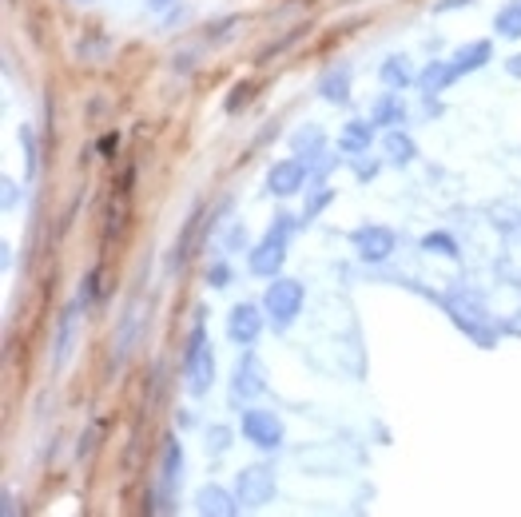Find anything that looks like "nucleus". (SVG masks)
Wrapping results in <instances>:
<instances>
[{"label": "nucleus", "mask_w": 521, "mask_h": 517, "mask_svg": "<svg viewBox=\"0 0 521 517\" xmlns=\"http://www.w3.org/2000/svg\"><path fill=\"white\" fill-rule=\"evenodd\" d=\"M183 378L187 390L195 398L208 394L211 383H216V351L208 343V330H203V319H195L191 335H187V351H183Z\"/></svg>", "instance_id": "f257e3e1"}, {"label": "nucleus", "mask_w": 521, "mask_h": 517, "mask_svg": "<svg viewBox=\"0 0 521 517\" xmlns=\"http://www.w3.org/2000/svg\"><path fill=\"white\" fill-rule=\"evenodd\" d=\"M303 283L298 279H283L275 275V283L267 287V295H263V311H267V323L275 330H290L295 327V319L303 315Z\"/></svg>", "instance_id": "f03ea898"}, {"label": "nucleus", "mask_w": 521, "mask_h": 517, "mask_svg": "<svg viewBox=\"0 0 521 517\" xmlns=\"http://www.w3.org/2000/svg\"><path fill=\"white\" fill-rule=\"evenodd\" d=\"M275 489H279V481H275V470L271 465H243L239 470V478H235V497H239V505L243 510H263V505L275 497Z\"/></svg>", "instance_id": "7ed1b4c3"}, {"label": "nucleus", "mask_w": 521, "mask_h": 517, "mask_svg": "<svg viewBox=\"0 0 521 517\" xmlns=\"http://www.w3.org/2000/svg\"><path fill=\"white\" fill-rule=\"evenodd\" d=\"M263 390H267V367H263V359L255 351L239 354L235 375H232V402L247 406V402H255Z\"/></svg>", "instance_id": "20e7f679"}, {"label": "nucleus", "mask_w": 521, "mask_h": 517, "mask_svg": "<svg viewBox=\"0 0 521 517\" xmlns=\"http://www.w3.org/2000/svg\"><path fill=\"white\" fill-rule=\"evenodd\" d=\"M243 438L259 450H279L283 446V418L275 410H259V406H247L243 410Z\"/></svg>", "instance_id": "39448f33"}, {"label": "nucleus", "mask_w": 521, "mask_h": 517, "mask_svg": "<svg viewBox=\"0 0 521 517\" xmlns=\"http://www.w3.org/2000/svg\"><path fill=\"white\" fill-rule=\"evenodd\" d=\"M267 327V311L255 307V303H235L232 315H227V338L235 346H255Z\"/></svg>", "instance_id": "423d86ee"}, {"label": "nucleus", "mask_w": 521, "mask_h": 517, "mask_svg": "<svg viewBox=\"0 0 521 517\" xmlns=\"http://www.w3.org/2000/svg\"><path fill=\"white\" fill-rule=\"evenodd\" d=\"M350 243H354V251L366 263H382V259L395 255L398 235L390 231V227H382V223H366V227H358V231L350 235Z\"/></svg>", "instance_id": "0eeeda50"}, {"label": "nucleus", "mask_w": 521, "mask_h": 517, "mask_svg": "<svg viewBox=\"0 0 521 517\" xmlns=\"http://www.w3.org/2000/svg\"><path fill=\"white\" fill-rule=\"evenodd\" d=\"M283 263H287V239H275V235H263L251 247V255H247V267L259 279H275L283 271Z\"/></svg>", "instance_id": "6e6552de"}, {"label": "nucleus", "mask_w": 521, "mask_h": 517, "mask_svg": "<svg viewBox=\"0 0 521 517\" xmlns=\"http://www.w3.org/2000/svg\"><path fill=\"white\" fill-rule=\"evenodd\" d=\"M306 188V164L303 159H279V164H271L267 172V191L279 195V199H287V195H298Z\"/></svg>", "instance_id": "1a4fd4ad"}, {"label": "nucleus", "mask_w": 521, "mask_h": 517, "mask_svg": "<svg viewBox=\"0 0 521 517\" xmlns=\"http://www.w3.org/2000/svg\"><path fill=\"white\" fill-rule=\"evenodd\" d=\"M195 510H199L203 517H232V513L243 510V505H239V497L227 494L224 486H203L199 494H195Z\"/></svg>", "instance_id": "9d476101"}, {"label": "nucleus", "mask_w": 521, "mask_h": 517, "mask_svg": "<svg viewBox=\"0 0 521 517\" xmlns=\"http://www.w3.org/2000/svg\"><path fill=\"white\" fill-rule=\"evenodd\" d=\"M370 143H374V124L370 120H346L343 124V132H338V151L343 156H366L370 151Z\"/></svg>", "instance_id": "9b49d317"}, {"label": "nucleus", "mask_w": 521, "mask_h": 517, "mask_svg": "<svg viewBox=\"0 0 521 517\" xmlns=\"http://www.w3.org/2000/svg\"><path fill=\"white\" fill-rule=\"evenodd\" d=\"M454 80H458L454 61H430L418 72V92H422V96H438V92H446Z\"/></svg>", "instance_id": "f8f14e48"}, {"label": "nucleus", "mask_w": 521, "mask_h": 517, "mask_svg": "<svg viewBox=\"0 0 521 517\" xmlns=\"http://www.w3.org/2000/svg\"><path fill=\"white\" fill-rule=\"evenodd\" d=\"M370 124L374 128H398V124H406V100L398 96L395 88L382 92L370 108Z\"/></svg>", "instance_id": "ddd939ff"}, {"label": "nucleus", "mask_w": 521, "mask_h": 517, "mask_svg": "<svg viewBox=\"0 0 521 517\" xmlns=\"http://www.w3.org/2000/svg\"><path fill=\"white\" fill-rule=\"evenodd\" d=\"M314 88H319V96L327 100V104H346L350 100V68L346 64H330L327 72L319 76Z\"/></svg>", "instance_id": "4468645a"}, {"label": "nucleus", "mask_w": 521, "mask_h": 517, "mask_svg": "<svg viewBox=\"0 0 521 517\" xmlns=\"http://www.w3.org/2000/svg\"><path fill=\"white\" fill-rule=\"evenodd\" d=\"M76 323H80V303H72V307L60 315V335H56V354H53V362H56V370L60 367H68V359H72V343H76Z\"/></svg>", "instance_id": "2eb2a0df"}, {"label": "nucleus", "mask_w": 521, "mask_h": 517, "mask_svg": "<svg viewBox=\"0 0 521 517\" xmlns=\"http://www.w3.org/2000/svg\"><path fill=\"white\" fill-rule=\"evenodd\" d=\"M450 61H454L458 76L477 72V68H485V64L493 61V44H490V40H469V44H462L454 56H450Z\"/></svg>", "instance_id": "dca6fc26"}, {"label": "nucleus", "mask_w": 521, "mask_h": 517, "mask_svg": "<svg viewBox=\"0 0 521 517\" xmlns=\"http://www.w3.org/2000/svg\"><path fill=\"white\" fill-rule=\"evenodd\" d=\"M379 80L387 84V88L403 92V88H410V84H418V72H414V64H410L406 56H387L382 68H379Z\"/></svg>", "instance_id": "f3484780"}, {"label": "nucleus", "mask_w": 521, "mask_h": 517, "mask_svg": "<svg viewBox=\"0 0 521 517\" xmlns=\"http://www.w3.org/2000/svg\"><path fill=\"white\" fill-rule=\"evenodd\" d=\"M183 446L175 442V438H167L164 446V465H159V486H164V494H175L179 478H183Z\"/></svg>", "instance_id": "a211bd4d"}, {"label": "nucleus", "mask_w": 521, "mask_h": 517, "mask_svg": "<svg viewBox=\"0 0 521 517\" xmlns=\"http://www.w3.org/2000/svg\"><path fill=\"white\" fill-rule=\"evenodd\" d=\"M327 148V132L319 128V124H303L295 135H290V151H295L298 159H311L314 151Z\"/></svg>", "instance_id": "6ab92c4d"}, {"label": "nucleus", "mask_w": 521, "mask_h": 517, "mask_svg": "<svg viewBox=\"0 0 521 517\" xmlns=\"http://www.w3.org/2000/svg\"><path fill=\"white\" fill-rule=\"evenodd\" d=\"M382 151H387V156H390V164H410V159L418 156V143L410 140L406 132L390 128V132H387V140H382Z\"/></svg>", "instance_id": "aec40b11"}, {"label": "nucleus", "mask_w": 521, "mask_h": 517, "mask_svg": "<svg viewBox=\"0 0 521 517\" xmlns=\"http://www.w3.org/2000/svg\"><path fill=\"white\" fill-rule=\"evenodd\" d=\"M493 28H498V36H506V40H521V0H509V4L498 8Z\"/></svg>", "instance_id": "412c9836"}, {"label": "nucleus", "mask_w": 521, "mask_h": 517, "mask_svg": "<svg viewBox=\"0 0 521 517\" xmlns=\"http://www.w3.org/2000/svg\"><path fill=\"white\" fill-rule=\"evenodd\" d=\"M335 199V188H327V183H319L311 195H306V207H303V219H319L322 211H327V203Z\"/></svg>", "instance_id": "4be33fe9"}, {"label": "nucleus", "mask_w": 521, "mask_h": 517, "mask_svg": "<svg viewBox=\"0 0 521 517\" xmlns=\"http://www.w3.org/2000/svg\"><path fill=\"white\" fill-rule=\"evenodd\" d=\"M422 247L430 251V255H450V259L458 255V243L450 239L446 231H430V235H426V239H422Z\"/></svg>", "instance_id": "5701e85b"}, {"label": "nucleus", "mask_w": 521, "mask_h": 517, "mask_svg": "<svg viewBox=\"0 0 521 517\" xmlns=\"http://www.w3.org/2000/svg\"><path fill=\"white\" fill-rule=\"evenodd\" d=\"M303 164H306V172H311V175H319V180H322V175H327V172H330V167H335V164H338V159H335V156H330V151H327V148H322V151H314V156H311V159H303Z\"/></svg>", "instance_id": "b1692460"}, {"label": "nucleus", "mask_w": 521, "mask_h": 517, "mask_svg": "<svg viewBox=\"0 0 521 517\" xmlns=\"http://www.w3.org/2000/svg\"><path fill=\"white\" fill-rule=\"evenodd\" d=\"M20 143H24V156H28V180H32L37 175V135H32L28 124L20 128Z\"/></svg>", "instance_id": "393cba45"}, {"label": "nucleus", "mask_w": 521, "mask_h": 517, "mask_svg": "<svg viewBox=\"0 0 521 517\" xmlns=\"http://www.w3.org/2000/svg\"><path fill=\"white\" fill-rule=\"evenodd\" d=\"M227 446H232V430H227V426H211V434H208V450H211V454H224Z\"/></svg>", "instance_id": "a878e982"}, {"label": "nucleus", "mask_w": 521, "mask_h": 517, "mask_svg": "<svg viewBox=\"0 0 521 517\" xmlns=\"http://www.w3.org/2000/svg\"><path fill=\"white\" fill-rule=\"evenodd\" d=\"M295 215H275V223L267 227V235H275V239H287L290 243V235H295Z\"/></svg>", "instance_id": "bb28decb"}, {"label": "nucleus", "mask_w": 521, "mask_h": 517, "mask_svg": "<svg viewBox=\"0 0 521 517\" xmlns=\"http://www.w3.org/2000/svg\"><path fill=\"white\" fill-rule=\"evenodd\" d=\"M96 295H100V271H92V275H84V287H80V303H96Z\"/></svg>", "instance_id": "cd10ccee"}, {"label": "nucleus", "mask_w": 521, "mask_h": 517, "mask_svg": "<svg viewBox=\"0 0 521 517\" xmlns=\"http://www.w3.org/2000/svg\"><path fill=\"white\" fill-rule=\"evenodd\" d=\"M251 96H255V88H251V84H239V88H235V96L227 100V112H239V108H243V100H251Z\"/></svg>", "instance_id": "c85d7f7f"}, {"label": "nucleus", "mask_w": 521, "mask_h": 517, "mask_svg": "<svg viewBox=\"0 0 521 517\" xmlns=\"http://www.w3.org/2000/svg\"><path fill=\"white\" fill-rule=\"evenodd\" d=\"M227 279H232V267H227V263H216V267L208 271V283L211 287H227Z\"/></svg>", "instance_id": "c756f323"}, {"label": "nucleus", "mask_w": 521, "mask_h": 517, "mask_svg": "<svg viewBox=\"0 0 521 517\" xmlns=\"http://www.w3.org/2000/svg\"><path fill=\"white\" fill-rule=\"evenodd\" d=\"M474 0H434V12H458V8H469Z\"/></svg>", "instance_id": "7c9ffc66"}, {"label": "nucleus", "mask_w": 521, "mask_h": 517, "mask_svg": "<svg viewBox=\"0 0 521 517\" xmlns=\"http://www.w3.org/2000/svg\"><path fill=\"white\" fill-rule=\"evenodd\" d=\"M358 164V159H354ZM370 175H379V164H358V180H370Z\"/></svg>", "instance_id": "2f4dec72"}, {"label": "nucleus", "mask_w": 521, "mask_h": 517, "mask_svg": "<svg viewBox=\"0 0 521 517\" xmlns=\"http://www.w3.org/2000/svg\"><path fill=\"white\" fill-rule=\"evenodd\" d=\"M16 510H20V505H16V494L12 489H4V513H16Z\"/></svg>", "instance_id": "473e14b6"}, {"label": "nucleus", "mask_w": 521, "mask_h": 517, "mask_svg": "<svg viewBox=\"0 0 521 517\" xmlns=\"http://www.w3.org/2000/svg\"><path fill=\"white\" fill-rule=\"evenodd\" d=\"M172 4H175V0H148L151 12H164V8H172Z\"/></svg>", "instance_id": "72a5a7b5"}, {"label": "nucleus", "mask_w": 521, "mask_h": 517, "mask_svg": "<svg viewBox=\"0 0 521 517\" xmlns=\"http://www.w3.org/2000/svg\"><path fill=\"white\" fill-rule=\"evenodd\" d=\"M506 68H509V76H521V53H517V56H514V61H509Z\"/></svg>", "instance_id": "f704fd0d"}]
</instances>
